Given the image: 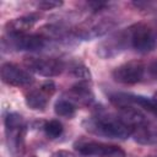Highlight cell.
<instances>
[{"instance_id": "obj_1", "label": "cell", "mask_w": 157, "mask_h": 157, "mask_svg": "<svg viewBox=\"0 0 157 157\" xmlns=\"http://www.w3.org/2000/svg\"><path fill=\"white\" fill-rule=\"evenodd\" d=\"M82 126L91 134L108 139H128L131 136V128L119 114L96 113L82 121Z\"/></svg>"}, {"instance_id": "obj_2", "label": "cell", "mask_w": 157, "mask_h": 157, "mask_svg": "<svg viewBox=\"0 0 157 157\" xmlns=\"http://www.w3.org/2000/svg\"><path fill=\"white\" fill-rule=\"evenodd\" d=\"M27 125L22 115L18 113H9L5 118L6 146L13 157H18L25 150V136Z\"/></svg>"}, {"instance_id": "obj_3", "label": "cell", "mask_w": 157, "mask_h": 157, "mask_svg": "<svg viewBox=\"0 0 157 157\" xmlns=\"http://www.w3.org/2000/svg\"><path fill=\"white\" fill-rule=\"evenodd\" d=\"M130 47L137 53H150L157 47V28L153 26L137 22L129 27Z\"/></svg>"}, {"instance_id": "obj_4", "label": "cell", "mask_w": 157, "mask_h": 157, "mask_svg": "<svg viewBox=\"0 0 157 157\" xmlns=\"http://www.w3.org/2000/svg\"><path fill=\"white\" fill-rule=\"evenodd\" d=\"M48 38L43 34H16L4 37L1 40V45L4 50H26V52H40L47 47Z\"/></svg>"}, {"instance_id": "obj_5", "label": "cell", "mask_w": 157, "mask_h": 157, "mask_svg": "<svg viewBox=\"0 0 157 157\" xmlns=\"http://www.w3.org/2000/svg\"><path fill=\"white\" fill-rule=\"evenodd\" d=\"M115 25H117V22L112 17L91 18V20H86L85 22L76 26L71 31V34L75 36L76 38L88 40V39H93V38L105 34Z\"/></svg>"}, {"instance_id": "obj_6", "label": "cell", "mask_w": 157, "mask_h": 157, "mask_svg": "<svg viewBox=\"0 0 157 157\" xmlns=\"http://www.w3.org/2000/svg\"><path fill=\"white\" fill-rule=\"evenodd\" d=\"M26 67L40 76L44 77H54L60 75L64 69L65 64L63 60L58 58H49V56H26L23 60Z\"/></svg>"}, {"instance_id": "obj_7", "label": "cell", "mask_w": 157, "mask_h": 157, "mask_svg": "<svg viewBox=\"0 0 157 157\" xmlns=\"http://www.w3.org/2000/svg\"><path fill=\"white\" fill-rule=\"evenodd\" d=\"M74 147L82 157H125V152L120 147L98 141L80 140L75 142Z\"/></svg>"}, {"instance_id": "obj_8", "label": "cell", "mask_w": 157, "mask_h": 157, "mask_svg": "<svg viewBox=\"0 0 157 157\" xmlns=\"http://www.w3.org/2000/svg\"><path fill=\"white\" fill-rule=\"evenodd\" d=\"M130 47V33L129 27L124 28L107 39L102 40L97 47V54L103 59H110L117 56L121 52L126 50Z\"/></svg>"}, {"instance_id": "obj_9", "label": "cell", "mask_w": 157, "mask_h": 157, "mask_svg": "<svg viewBox=\"0 0 157 157\" xmlns=\"http://www.w3.org/2000/svg\"><path fill=\"white\" fill-rule=\"evenodd\" d=\"M146 67L141 61L132 60L128 61L125 64L119 65L113 71V78L114 81L123 83V85H134L140 82L145 76Z\"/></svg>"}, {"instance_id": "obj_10", "label": "cell", "mask_w": 157, "mask_h": 157, "mask_svg": "<svg viewBox=\"0 0 157 157\" xmlns=\"http://www.w3.org/2000/svg\"><path fill=\"white\" fill-rule=\"evenodd\" d=\"M56 90L55 83L52 80H47L40 85V87L29 91L26 94V104L33 110H44L50 97Z\"/></svg>"}, {"instance_id": "obj_11", "label": "cell", "mask_w": 157, "mask_h": 157, "mask_svg": "<svg viewBox=\"0 0 157 157\" xmlns=\"http://www.w3.org/2000/svg\"><path fill=\"white\" fill-rule=\"evenodd\" d=\"M1 78L10 86L22 87L33 82V76L25 69L12 63H5L1 66Z\"/></svg>"}, {"instance_id": "obj_12", "label": "cell", "mask_w": 157, "mask_h": 157, "mask_svg": "<svg viewBox=\"0 0 157 157\" xmlns=\"http://www.w3.org/2000/svg\"><path fill=\"white\" fill-rule=\"evenodd\" d=\"M39 20L38 13H28L25 16H20L16 18L10 20L5 25L6 33L10 36H16V34H26Z\"/></svg>"}, {"instance_id": "obj_13", "label": "cell", "mask_w": 157, "mask_h": 157, "mask_svg": "<svg viewBox=\"0 0 157 157\" xmlns=\"http://www.w3.org/2000/svg\"><path fill=\"white\" fill-rule=\"evenodd\" d=\"M69 96L72 103L77 102L80 104L90 105L93 102V93L91 91V86L88 85V81H80L75 86H72L69 91Z\"/></svg>"}, {"instance_id": "obj_14", "label": "cell", "mask_w": 157, "mask_h": 157, "mask_svg": "<svg viewBox=\"0 0 157 157\" xmlns=\"http://www.w3.org/2000/svg\"><path fill=\"white\" fill-rule=\"evenodd\" d=\"M54 112L59 117H63V118H66V119H71L76 113V107L71 101L63 98V99H58L55 102Z\"/></svg>"}, {"instance_id": "obj_15", "label": "cell", "mask_w": 157, "mask_h": 157, "mask_svg": "<svg viewBox=\"0 0 157 157\" xmlns=\"http://www.w3.org/2000/svg\"><path fill=\"white\" fill-rule=\"evenodd\" d=\"M43 129H44L45 135H47L49 139H56V137H59V136L63 134V130H64L63 124H61L59 120H55V119L44 123Z\"/></svg>"}, {"instance_id": "obj_16", "label": "cell", "mask_w": 157, "mask_h": 157, "mask_svg": "<svg viewBox=\"0 0 157 157\" xmlns=\"http://www.w3.org/2000/svg\"><path fill=\"white\" fill-rule=\"evenodd\" d=\"M71 72H72L76 77L81 78L82 81H90V80H91V72H90V70H88L85 65H82V64H76V65H74V66L71 67Z\"/></svg>"}, {"instance_id": "obj_17", "label": "cell", "mask_w": 157, "mask_h": 157, "mask_svg": "<svg viewBox=\"0 0 157 157\" xmlns=\"http://www.w3.org/2000/svg\"><path fill=\"white\" fill-rule=\"evenodd\" d=\"M63 5V1H55V0H43V1H39L37 4V7L40 9V10H53V9H58Z\"/></svg>"}, {"instance_id": "obj_18", "label": "cell", "mask_w": 157, "mask_h": 157, "mask_svg": "<svg viewBox=\"0 0 157 157\" xmlns=\"http://www.w3.org/2000/svg\"><path fill=\"white\" fill-rule=\"evenodd\" d=\"M50 157H75V156H74V153H71L66 150H59V151L54 152Z\"/></svg>"}, {"instance_id": "obj_19", "label": "cell", "mask_w": 157, "mask_h": 157, "mask_svg": "<svg viewBox=\"0 0 157 157\" xmlns=\"http://www.w3.org/2000/svg\"><path fill=\"white\" fill-rule=\"evenodd\" d=\"M147 70H148V72H150V75H151V76L157 77V59H156V60H153V61L148 65Z\"/></svg>"}, {"instance_id": "obj_20", "label": "cell", "mask_w": 157, "mask_h": 157, "mask_svg": "<svg viewBox=\"0 0 157 157\" xmlns=\"http://www.w3.org/2000/svg\"><path fill=\"white\" fill-rule=\"evenodd\" d=\"M152 99H153L155 102H157V92H156V93H155V94L152 96Z\"/></svg>"}]
</instances>
